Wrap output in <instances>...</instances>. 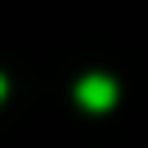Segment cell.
Here are the masks:
<instances>
[{"instance_id": "2", "label": "cell", "mask_w": 148, "mask_h": 148, "mask_svg": "<svg viewBox=\"0 0 148 148\" xmlns=\"http://www.w3.org/2000/svg\"><path fill=\"white\" fill-rule=\"evenodd\" d=\"M0 97H5V79H0Z\"/></svg>"}, {"instance_id": "1", "label": "cell", "mask_w": 148, "mask_h": 148, "mask_svg": "<svg viewBox=\"0 0 148 148\" xmlns=\"http://www.w3.org/2000/svg\"><path fill=\"white\" fill-rule=\"evenodd\" d=\"M79 102H83V106H92V111H106V106L116 102V83H111V79H102V74H92V79H83V83H79Z\"/></svg>"}]
</instances>
